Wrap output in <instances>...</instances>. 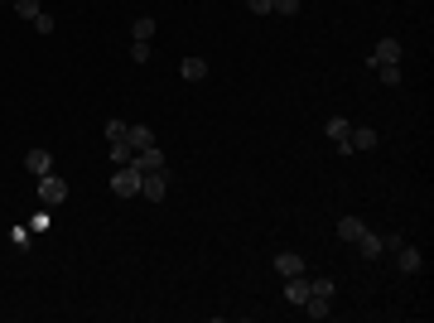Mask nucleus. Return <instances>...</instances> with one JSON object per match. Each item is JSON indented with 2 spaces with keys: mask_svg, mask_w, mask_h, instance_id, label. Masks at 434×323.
<instances>
[{
  "mask_svg": "<svg viewBox=\"0 0 434 323\" xmlns=\"http://www.w3.org/2000/svg\"><path fill=\"white\" fill-rule=\"evenodd\" d=\"M285 299H290V304H304V299H309V270H304V275H290V280H285Z\"/></svg>",
  "mask_w": 434,
  "mask_h": 323,
  "instance_id": "1a4fd4ad",
  "label": "nucleus"
},
{
  "mask_svg": "<svg viewBox=\"0 0 434 323\" xmlns=\"http://www.w3.org/2000/svg\"><path fill=\"white\" fill-rule=\"evenodd\" d=\"M140 169V174H150V169H164V155H160V145H150V150H136V160H131Z\"/></svg>",
  "mask_w": 434,
  "mask_h": 323,
  "instance_id": "f8f14e48",
  "label": "nucleus"
},
{
  "mask_svg": "<svg viewBox=\"0 0 434 323\" xmlns=\"http://www.w3.org/2000/svg\"><path fill=\"white\" fill-rule=\"evenodd\" d=\"M25 169L34 174V179H44V174H54V155H49V150H29V155H25Z\"/></svg>",
  "mask_w": 434,
  "mask_h": 323,
  "instance_id": "0eeeda50",
  "label": "nucleus"
},
{
  "mask_svg": "<svg viewBox=\"0 0 434 323\" xmlns=\"http://www.w3.org/2000/svg\"><path fill=\"white\" fill-rule=\"evenodd\" d=\"M377 73H381V82H386V87H401V82H406V73H401V63H381Z\"/></svg>",
  "mask_w": 434,
  "mask_h": 323,
  "instance_id": "f3484780",
  "label": "nucleus"
},
{
  "mask_svg": "<svg viewBox=\"0 0 434 323\" xmlns=\"http://www.w3.org/2000/svg\"><path fill=\"white\" fill-rule=\"evenodd\" d=\"M126 126H131V121H121V116H111V121H107V145H111V140H126Z\"/></svg>",
  "mask_w": 434,
  "mask_h": 323,
  "instance_id": "412c9836",
  "label": "nucleus"
},
{
  "mask_svg": "<svg viewBox=\"0 0 434 323\" xmlns=\"http://www.w3.org/2000/svg\"><path fill=\"white\" fill-rule=\"evenodd\" d=\"M271 10H275V15H299V0H275Z\"/></svg>",
  "mask_w": 434,
  "mask_h": 323,
  "instance_id": "393cba45",
  "label": "nucleus"
},
{
  "mask_svg": "<svg viewBox=\"0 0 434 323\" xmlns=\"http://www.w3.org/2000/svg\"><path fill=\"white\" fill-rule=\"evenodd\" d=\"M353 246H357V256H362V261H377V256H381V232H362Z\"/></svg>",
  "mask_w": 434,
  "mask_h": 323,
  "instance_id": "9b49d317",
  "label": "nucleus"
},
{
  "mask_svg": "<svg viewBox=\"0 0 434 323\" xmlns=\"http://www.w3.org/2000/svg\"><path fill=\"white\" fill-rule=\"evenodd\" d=\"M140 198H150V203H164V198H169V174H164V169H150V174L140 179Z\"/></svg>",
  "mask_w": 434,
  "mask_h": 323,
  "instance_id": "f03ea898",
  "label": "nucleus"
},
{
  "mask_svg": "<svg viewBox=\"0 0 434 323\" xmlns=\"http://www.w3.org/2000/svg\"><path fill=\"white\" fill-rule=\"evenodd\" d=\"M362 232H367V222H362V217H338V237H343V242H357Z\"/></svg>",
  "mask_w": 434,
  "mask_h": 323,
  "instance_id": "dca6fc26",
  "label": "nucleus"
},
{
  "mask_svg": "<svg viewBox=\"0 0 434 323\" xmlns=\"http://www.w3.org/2000/svg\"><path fill=\"white\" fill-rule=\"evenodd\" d=\"M299 309H304L309 319H328V314H333V299H324V295H309L304 304H299Z\"/></svg>",
  "mask_w": 434,
  "mask_h": 323,
  "instance_id": "2eb2a0df",
  "label": "nucleus"
},
{
  "mask_svg": "<svg viewBox=\"0 0 434 323\" xmlns=\"http://www.w3.org/2000/svg\"><path fill=\"white\" fill-rule=\"evenodd\" d=\"M126 145H131V150H150V145H155V131H150V126H126Z\"/></svg>",
  "mask_w": 434,
  "mask_h": 323,
  "instance_id": "ddd939ff",
  "label": "nucleus"
},
{
  "mask_svg": "<svg viewBox=\"0 0 434 323\" xmlns=\"http://www.w3.org/2000/svg\"><path fill=\"white\" fill-rule=\"evenodd\" d=\"M396 266H401V275H420V270H425V256H420V246L401 242V246H396Z\"/></svg>",
  "mask_w": 434,
  "mask_h": 323,
  "instance_id": "423d86ee",
  "label": "nucleus"
},
{
  "mask_svg": "<svg viewBox=\"0 0 434 323\" xmlns=\"http://www.w3.org/2000/svg\"><path fill=\"white\" fill-rule=\"evenodd\" d=\"M140 179H145V174H140L136 164H116V174H111V193H116V198H140Z\"/></svg>",
  "mask_w": 434,
  "mask_h": 323,
  "instance_id": "f257e3e1",
  "label": "nucleus"
},
{
  "mask_svg": "<svg viewBox=\"0 0 434 323\" xmlns=\"http://www.w3.org/2000/svg\"><path fill=\"white\" fill-rule=\"evenodd\" d=\"M63 198H68V184H63L58 174H44V179H39V203H44V208H58Z\"/></svg>",
  "mask_w": 434,
  "mask_h": 323,
  "instance_id": "20e7f679",
  "label": "nucleus"
},
{
  "mask_svg": "<svg viewBox=\"0 0 434 323\" xmlns=\"http://www.w3.org/2000/svg\"><path fill=\"white\" fill-rule=\"evenodd\" d=\"M324 135L338 145V155H353V145H348V135H353L348 116H328V121H324Z\"/></svg>",
  "mask_w": 434,
  "mask_h": 323,
  "instance_id": "7ed1b4c3",
  "label": "nucleus"
},
{
  "mask_svg": "<svg viewBox=\"0 0 434 323\" xmlns=\"http://www.w3.org/2000/svg\"><path fill=\"white\" fill-rule=\"evenodd\" d=\"M10 5H15L25 20H34V15H39V0H10Z\"/></svg>",
  "mask_w": 434,
  "mask_h": 323,
  "instance_id": "b1692460",
  "label": "nucleus"
},
{
  "mask_svg": "<svg viewBox=\"0 0 434 323\" xmlns=\"http://www.w3.org/2000/svg\"><path fill=\"white\" fill-rule=\"evenodd\" d=\"M179 78H189V82H203V78H208V58L189 54L184 63H179Z\"/></svg>",
  "mask_w": 434,
  "mask_h": 323,
  "instance_id": "9d476101",
  "label": "nucleus"
},
{
  "mask_svg": "<svg viewBox=\"0 0 434 323\" xmlns=\"http://www.w3.org/2000/svg\"><path fill=\"white\" fill-rule=\"evenodd\" d=\"M333 290H338V285H333L328 275H314V280H309V295H324V299H333Z\"/></svg>",
  "mask_w": 434,
  "mask_h": 323,
  "instance_id": "aec40b11",
  "label": "nucleus"
},
{
  "mask_svg": "<svg viewBox=\"0 0 434 323\" xmlns=\"http://www.w3.org/2000/svg\"><path fill=\"white\" fill-rule=\"evenodd\" d=\"M131 63H150V44H145V39L131 44Z\"/></svg>",
  "mask_w": 434,
  "mask_h": 323,
  "instance_id": "5701e85b",
  "label": "nucleus"
},
{
  "mask_svg": "<svg viewBox=\"0 0 434 323\" xmlns=\"http://www.w3.org/2000/svg\"><path fill=\"white\" fill-rule=\"evenodd\" d=\"M348 145H353V155H357V150H377V131H372V126H353Z\"/></svg>",
  "mask_w": 434,
  "mask_h": 323,
  "instance_id": "4468645a",
  "label": "nucleus"
},
{
  "mask_svg": "<svg viewBox=\"0 0 434 323\" xmlns=\"http://www.w3.org/2000/svg\"><path fill=\"white\" fill-rule=\"evenodd\" d=\"M271 5H275V0H246V10H251V15H271Z\"/></svg>",
  "mask_w": 434,
  "mask_h": 323,
  "instance_id": "a878e982",
  "label": "nucleus"
},
{
  "mask_svg": "<svg viewBox=\"0 0 434 323\" xmlns=\"http://www.w3.org/2000/svg\"><path fill=\"white\" fill-rule=\"evenodd\" d=\"M401 58H406V49H401V39H381L377 49L367 54V63H372V68H381V63H401Z\"/></svg>",
  "mask_w": 434,
  "mask_h": 323,
  "instance_id": "39448f33",
  "label": "nucleus"
},
{
  "mask_svg": "<svg viewBox=\"0 0 434 323\" xmlns=\"http://www.w3.org/2000/svg\"><path fill=\"white\" fill-rule=\"evenodd\" d=\"M34 29H39V34H54V29H58V20H54V15H44V10H39V15H34Z\"/></svg>",
  "mask_w": 434,
  "mask_h": 323,
  "instance_id": "4be33fe9",
  "label": "nucleus"
},
{
  "mask_svg": "<svg viewBox=\"0 0 434 323\" xmlns=\"http://www.w3.org/2000/svg\"><path fill=\"white\" fill-rule=\"evenodd\" d=\"M275 270L290 280V275H304L309 266H304V256H299V251H280V256H275Z\"/></svg>",
  "mask_w": 434,
  "mask_h": 323,
  "instance_id": "6e6552de",
  "label": "nucleus"
},
{
  "mask_svg": "<svg viewBox=\"0 0 434 323\" xmlns=\"http://www.w3.org/2000/svg\"><path fill=\"white\" fill-rule=\"evenodd\" d=\"M131 34H136V39H145V44H150V39H155V15H140L136 25H131Z\"/></svg>",
  "mask_w": 434,
  "mask_h": 323,
  "instance_id": "a211bd4d",
  "label": "nucleus"
},
{
  "mask_svg": "<svg viewBox=\"0 0 434 323\" xmlns=\"http://www.w3.org/2000/svg\"><path fill=\"white\" fill-rule=\"evenodd\" d=\"M131 160H136V150L126 140H111V164H131Z\"/></svg>",
  "mask_w": 434,
  "mask_h": 323,
  "instance_id": "6ab92c4d",
  "label": "nucleus"
}]
</instances>
